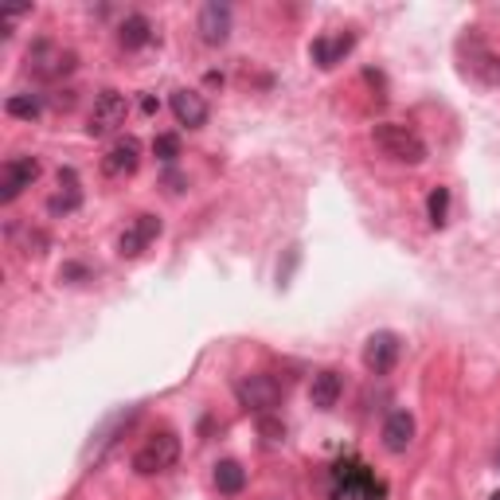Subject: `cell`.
Here are the masks:
<instances>
[{
    "mask_svg": "<svg viewBox=\"0 0 500 500\" xmlns=\"http://www.w3.org/2000/svg\"><path fill=\"white\" fill-rule=\"evenodd\" d=\"M458 55H461V71L469 78H477L481 86H500V48H493V40H485L473 28L469 36H461Z\"/></svg>",
    "mask_w": 500,
    "mask_h": 500,
    "instance_id": "1",
    "label": "cell"
},
{
    "mask_svg": "<svg viewBox=\"0 0 500 500\" xmlns=\"http://www.w3.org/2000/svg\"><path fill=\"white\" fill-rule=\"evenodd\" d=\"M371 141L383 156H391V161H399V165H423L426 161V141L399 121H379L371 129Z\"/></svg>",
    "mask_w": 500,
    "mask_h": 500,
    "instance_id": "2",
    "label": "cell"
},
{
    "mask_svg": "<svg viewBox=\"0 0 500 500\" xmlns=\"http://www.w3.org/2000/svg\"><path fill=\"white\" fill-rule=\"evenodd\" d=\"M176 458H180V438L173 430H153V434L138 446V453H133V469L141 477H156V473L173 469Z\"/></svg>",
    "mask_w": 500,
    "mask_h": 500,
    "instance_id": "3",
    "label": "cell"
},
{
    "mask_svg": "<svg viewBox=\"0 0 500 500\" xmlns=\"http://www.w3.org/2000/svg\"><path fill=\"white\" fill-rule=\"evenodd\" d=\"M24 71L40 83H55V78L71 75L75 71V51L59 48L55 40H36L28 48V59H24Z\"/></svg>",
    "mask_w": 500,
    "mask_h": 500,
    "instance_id": "4",
    "label": "cell"
},
{
    "mask_svg": "<svg viewBox=\"0 0 500 500\" xmlns=\"http://www.w3.org/2000/svg\"><path fill=\"white\" fill-rule=\"evenodd\" d=\"M125 118H129V98L118 94V90H102L94 98V110L86 118V133L90 138H106V133L121 129Z\"/></svg>",
    "mask_w": 500,
    "mask_h": 500,
    "instance_id": "5",
    "label": "cell"
},
{
    "mask_svg": "<svg viewBox=\"0 0 500 500\" xmlns=\"http://www.w3.org/2000/svg\"><path fill=\"white\" fill-rule=\"evenodd\" d=\"M399 352H403L399 333L379 328V333H371L368 340H363V368L375 371V375H388L395 363H399Z\"/></svg>",
    "mask_w": 500,
    "mask_h": 500,
    "instance_id": "6",
    "label": "cell"
},
{
    "mask_svg": "<svg viewBox=\"0 0 500 500\" xmlns=\"http://www.w3.org/2000/svg\"><path fill=\"white\" fill-rule=\"evenodd\" d=\"M36 176H40L36 156H8V161L0 165V203H13L20 192L36 184Z\"/></svg>",
    "mask_w": 500,
    "mask_h": 500,
    "instance_id": "7",
    "label": "cell"
},
{
    "mask_svg": "<svg viewBox=\"0 0 500 500\" xmlns=\"http://www.w3.org/2000/svg\"><path fill=\"white\" fill-rule=\"evenodd\" d=\"M238 399H243V406H250V411L266 415L281 403V388L274 375H246V379L238 383Z\"/></svg>",
    "mask_w": 500,
    "mask_h": 500,
    "instance_id": "8",
    "label": "cell"
},
{
    "mask_svg": "<svg viewBox=\"0 0 500 500\" xmlns=\"http://www.w3.org/2000/svg\"><path fill=\"white\" fill-rule=\"evenodd\" d=\"M138 165H141V145L133 141V138H121V141L110 145L106 156H102V176L125 180V176L138 173Z\"/></svg>",
    "mask_w": 500,
    "mask_h": 500,
    "instance_id": "9",
    "label": "cell"
},
{
    "mask_svg": "<svg viewBox=\"0 0 500 500\" xmlns=\"http://www.w3.org/2000/svg\"><path fill=\"white\" fill-rule=\"evenodd\" d=\"M161 235V219L156 215H138L129 227L121 231V238H118V254L121 258H138L141 250H149V243Z\"/></svg>",
    "mask_w": 500,
    "mask_h": 500,
    "instance_id": "10",
    "label": "cell"
},
{
    "mask_svg": "<svg viewBox=\"0 0 500 500\" xmlns=\"http://www.w3.org/2000/svg\"><path fill=\"white\" fill-rule=\"evenodd\" d=\"M200 40L211 43V48H219V43H227V36H231V8L219 4V0H211V4L200 8Z\"/></svg>",
    "mask_w": 500,
    "mask_h": 500,
    "instance_id": "11",
    "label": "cell"
},
{
    "mask_svg": "<svg viewBox=\"0 0 500 500\" xmlns=\"http://www.w3.org/2000/svg\"><path fill=\"white\" fill-rule=\"evenodd\" d=\"M340 395H344V379H340V371L325 368V371H317V375H313V383H309V399H313L317 411H333V406L340 403Z\"/></svg>",
    "mask_w": 500,
    "mask_h": 500,
    "instance_id": "12",
    "label": "cell"
},
{
    "mask_svg": "<svg viewBox=\"0 0 500 500\" xmlns=\"http://www.w3.org/2000/svg\"><path fill=\"white\" fill-rule=\"evenodd\" d=\"M415 442V418L411 411H391L383 423V450L388 453H406V446Z\"/></svg>",
    "mask_w": 500,
    "mask_h": 500,
    "instance_id": "13",
    "label": "cell"
},
{
    "mask_svg": "<svg viewBox=\"0 0 500 500\" xmlns=\"http://www.w3.org/2000/svg\"><path fill=\"white\" fill-rule=\"evenodd\" d=\"M352 43H356V36H352V31H340V36H317L309 55H313L317 67H325V71H328V67H336L352 51Z\"/></svg>",
    "mask_w": 500,
    "mask_h": 500,
    "instance_id": "14",
    "label": "cell"
},
{
    "mask_svg": "<svg viewBox=\"0 0 500 500\" xmlns=\"http://www.w3.org/2000/svg\"><path fill=\"white\" fill-rule=\"evenodd\" d=\"M173 113L180 125H188V129H200L203 121H208V102L196 90H176L173 94Z\"/></svg>",
    "mask_w": 500,
    "mask_h": 500,
    "instance_id": "15",
    "label": "cell"
},
{
    "mask_svg": "<svg viewBox=\"0 0 500 500\" xmlns=\"http://www.w3.org/2000/svg\"><path fill=\"white\" fill-rule=\"evenodd\" d=\"M78 203H83V188H78V176L75 168H59V192L48 200L51 215H71Z\"/></svg>",
    "mask_w": 500,
    "mask_h": 500,
    "instance_id": "16",
    "label": "cell"
},
{
    "mask_svg": "<svg viewBox=\"0 0 500 500\" xmlns=\"http://www.w3.org/2000/svg\"><path fill=\"white\" fill-rule=\"evenodd\" d=\"M153 40V24L145 16H125L121 20V28H118V43L125 51H138V48H145V43Z\"/></svg>",
    "mask_w": 500,
    "mask_h": 500,
    "instance_id": "17",
    "label": "cell"
},
{
    "mask_svg": "<svg viewBox=\"0 0 500 500\" xmlns=\"http://www.w3.org/2000/svg\"><path fill=\"white\" fill-rule=\"evenodd\" d=\"M243 485H246V473H243V465H238V461H219V465H215V488H219L223 496L243 493Z\"/></svg>",
    "mask_w": 500,
    "mask_h": 500,
    "instance_id": "18",
    "label": "cell"
},
{
    "mask_svg": "<svg viewBox=\"0 0 500 500\" xmlns=\"http://www.w3.org/2000/svg\"><path fill=\"white\" fill-rule=\"evenodd\" d=\"M13 238H24L16 250H20V254H28V258H40L43 250H48V235L36 231V227H16Z\"/></svg>",
    "mask_w": 500,
    "mask_h": 500,
    "instance_id": "19",
    "label": "cell"
},
{
    "mask_svg": "<svg viewBox=\"0 0 500 500\" xmlns=\"http://www.w3.org/2000/svg\"><path fill=\"white\" fill-rule=\"evenodd\" d=\"M426 211H430V223L434 227H446V211H450V188H434L426 200Z\"/></svg>",
    "mask_w": 500,
    "mask_h": 500,
    "instance_id": "20",
    "label": "cell"
},
{
    "mask_svg": "<svg viewBox=\"0 0 500 500\" xmlns=\"http://www.w3.org/2000/svg\"><path fill=\"white\" fill-rule=\"evenodd\" d=\"M40 98L36 94H13L8 98V113H13V118H40Z\"/></svg>",
    "mask_w": 500,
    "mask_h": 500,
    "instance_id": "21",
    "label": "cell"
},
{
    "mask_svg": "<svg viewBox=\"0 0 500 500\" xmlns=\"http://www.w3.org/2000/svg\"><path fill=\"white\" fill-rule=\"evenodd\" d=\"M153 153L161 156V161H176V156H180V141L173 138V133H165V138L153 141Z\"/></svg>",
    "mask_w": 500,
    "mask_h": 500,
    "instance_id": "22",
    "label": "cell"
},
{
    "mask_svg": "<svg viewBox=\"0 0 500 500\" xmlns=\"http://www.w3.org/2000/svg\"><path fill=\"white\" fill-rule=\"evenodd\" d=\"M59 278H63V281H75V278H86V270H83V266H63Z\"/></svg>",
    "mask_w": 500,
    "mask_h": 500,
    "instance_id": "23",
    "label": "cell"
},
{
    "mask_svg": "<svg viewBox=\"0 0 500 500\" xmlns=\"http://www.w3.org/2000/svg\"><path fill=\"white\" fill-rule=\"evenodd\" d=\"M496 465H500V450H496Z\"/></svg>",
    "mask_w": 500,
    "mask_h": 500,
    "instance_id": "24",
    "label": "cell"
},
{
    "mask_svg": "<svg viewBox=\"0 0 500 500\" xmlns=\"http://www.w3.org/2000/svg\"><path fill=\"white\" fill-rule=\"evenodd\" d=\"M493 500H500V493H496V496H493Z\"/></svg>",
    "mask_w": 500,
    "mask_h": 500,
    "instance_id": "25",
    "label": "cell"
}]
</instances>
